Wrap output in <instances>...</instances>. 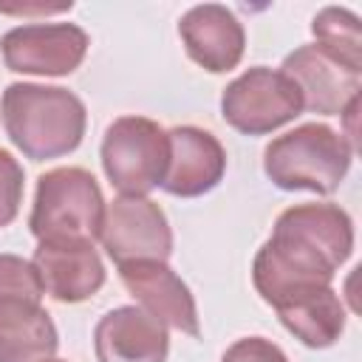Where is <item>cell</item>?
I'll return each mask as SVG.
<instances>
[{
  "instance_id": "4",
  "label": "cell",
  "mask_w": 362,
  "mask_h": 362,
  "mask_svg": "<svg viewBox=\"0 0 362 362\" xmlns=\"http://www.w3.org/2000/svg\"><path fill=\"white\" fill-rule=\"evenodd\" d=\"M105 198L82 167H57L37 178L28 229L37 243H93L102 232Z\"/></svg>"
},
{
  "instance_id": "13",
  "label": "cell",
  "mask_w": 362,
  "mask_h": 362,
  "mask_svg": "<svg viewBox=\"0 0 362 362\" xmlns=\"http://www.w3.org/2000/svg\"><path fill=\"white\" fill-rule=\"evenodd\" d=\"M178 34L189 59L209 74H226L243 59L246 31L221 3L192 6L178 23Z\"/></svg>"
},
{
  "instance_id": "21",
  "label": "cell",
  "mask_w": 362,
  "mask_h": 362,
  "mask_svg": "<svg viewBox=\"0 0 362 362\" xmlns=\"http://www.w3.org/2000/svg\"><path fill=\"white\" fill-rule=\"evenodd\" d=\"M45 362H65V359H54V356H51V359H45Z\"/></svg>"
},
{
  "instance_id": "3",
  "label": "cell",
  "mask_w": 362,
  "mask_h": 362,
  "mask_svg": "<svg viewBox=\"0 0 362 362\" xmlns=\"http://www.w3.org/2000/svg\"><path fill=\"white\" fill-rule=\"evenodd\" d=\"M354 161V147L345 133L328 124L308 122L269 141L263 150L266 178L286 189H308L317 195H331L348 175Z\"/></svg>"
},
{
  "instance_id": "19",
  "label": "cell",
  "mask_w": 362,
  "mask_h": 362,
  "mask_svg": "<svg viewBox=\"0 0 362 362\" xmlns=\"http://www.w3.org/2000/svg\"><path fill=\"white\" fill-rule=\"evenodd\" d=\"M23 189H25V175L20 161L8 150H0V229L17 218L23 204Z\"/></svg>"
},
{
  "instance_id": "18",
  "label": "cell",
  "mask_w": 362,
  "mask_h": 362,
  "mask_svg": "<svg viewBox=\"0 0 362 362\" xmlns=\"http://www.w3.org/2000/svg\"><path fill=\"white\" fill-rule=\"evenodd\" d=\"M42 283L31 260L17 255H0V297H31L42 300Z\"/></svg>"
},
{
  "instance_id": "12",
  "label": "cell",
  "mask_w": 362,
  "mask_h": 362,
  "mask_svg": "<svg viewBox=\"0 0 362 362\" xmlns=\"http://www.w3.org/2000/svg\"><path fill=\"white\" fill-rule=\"evenodd\" d=\"M96 362H167V325L141 305H119L93 328Z\"/></svg>"
},
{
  "instance_id": "7",
  "label": "cell",
  "mask_w": 362,
  "mask_h": 362,
  "mask_svg": "<svg viewBox=\"0 0 362 362\" xmlns=\"http://www.w3.org/2000/svg\"><path fill=\"white\" fill-rule=\"evenodd\" d=\"M99 240L116 266L161 260L173 255V229L164 209L144 195H119L105 204Z\"/></svg>"
},
{
  "instance_id": "11",
  "label": "cell",
  "mask_w": 362,
  "mask_h": 362,
  "mask_svg": "<svg viewBox=\"0 0 362 362\" xmlns=\"http://www.w3.org/2000/svg\"><path fill=\"white\" fill-rule=\"evenodd\" d=\"M170 136V161L161 181V189L175 198H198L215 189L226 173L223 144L201 127L181 124L167 130Z\"/></svg>"
},
{
  "instance_id": "10",
  "label": "cell",
  "mask_w": 362,
  "mask_h": 362,
  "mask_svg": "<svg viewBox=\"0 0 362 362\" xmlns=\"http://www.w3.org/2000/svg\"><path fill=\"white\" fill-rule=\"evenodd\" d=\"M119 277L124 288L141 303L147 314H153L158 322L187 334L198 337V305L187 283L161 260H136L119 266Z\"/></svg>"
},
{
  "instance_id": "16",
  "label": "cell",
  "mask_w": 362,
  "mask_h": 362,
  "mask_svg": "<svg viewBox=\"0 0 362 362\" xmlns=\"http://www.w3.org/2000/svg\"><path fill=\"white\" fill-rule=\"evenodd\" d=\"M272 308L277 311L283 328L294 334V339H300L305 348H331L342 337L348 320L345 305L334 291V286L294 294Z\"/></svg>"
},
{
  "instance_id": "1",
  "label": "cell",
  "mask_w": 362,
  "mask_h": 362,
  "mask_svg": "<svg viewBox=\"0 0 362 362\" xmlns=\"http://www.w3.org/2000/svg\"><path fill=\"white\" fill-rule=\"evenodd\" d=\"M354 252V221L339 204H297L280 212L269 240L252 260V283L263 303L334 283Z\"/></svg>"
},
{
  "instance_id": "2",
  "label": "cell",
  "mask_w": 362,
  "mask_h": 362,
  "mask_svg": "<svg viewBox=\"0 0 362 362\" xmlns=\"http://www.w3.org/2000/svg\"><path fill=\"white\" fill-rule=\"evenodd\" d=\"M0 119L11 144L31 161L74 153L88 127L85 102L74 90L34 82H14L3 90Z\"/></svg>"
},
{
  "instance_id": "9",
  "label": "cell",
  "mask_w": 362,
  "mask_h": 362,
  "mask_svg": "<svg viewBox=\"0 0 362 362\" xmlns=\"http://www.w3.org/2000/svg\"><path fill=\"white\" fill-rule=\"evenodd\" d=\"M300 90L303 110L322 116H342L354 102H359L362 71L348 68L317 42L294 48L280 68Z\"/></svg>"
},
{
  "instance_id": "5",
  "label": "cell",
  "mask_w": 362,
  "mask_h": 362,
  "mask_svg": "<svg viewBox=\"0 0 362 362\" xmlns=\"http://www.w3.org/2000/svg\"><path fill=\"white\" fill-rule=\"evenodd\" d=\"M102 170L122 195H144L161 187L170 161L167 130L147 116H119L102 136Z\"/></svg>"
},
{
  "instance_id": "8",
  "label": "cell",
  "mask_w": 362,
  "mask_h": 362,
  "mask_svg": "<svg viewBox=\"0 0 362 362\" xmlns=\"http://www.w3.org/2000/svg\"><path fill=\"white\" fill-rule=\"evenodd\" d=\"M88 45V34L74 23H28L3 34L0 54L14 74L68 76L82 65Z\"/></svg>"
},
{
  "instance_id": "15",
  "label": "cell",
  "mask_w": 362,
  "mask_h": 362,
  "mask_svg": "<svg viewBox=\"0 0 362 362\" xmlns=\"http://www.w3.org/2000/svg\"><path fill=\"white\" fill-rule=\"evenodd\" d=\"M57 348V325L40 300L0 297V362H45Z\"/></svg>"
},
{
  "instance_id": "20",
  "label": "cell",
  "mask_w": 362,
  "mask_h": 362,
  "mask_svg": "<svg viewBox=\"0 0 362 362\" xmlns=\"http://www.w3.org/2000/svg\"><path fill=\"white\" fill-rule=\"evenodd\" d=\"M221 362H288V356L272 342V339H263V337H243L238 342H232Z\"/></svg>"
},
{
  "instance_id": "14",
  "label": "cell",
  "mask_w": 362,
  "mask_h": 362,
  "mask_svg": "<svg viewBox=\"0 0 362 362\" xmlns=\"http://www.w3.org/2000/svg\"><path fill=\"white\" fill-rule=\"evenodd\" d=\"M31 266L57 303H82L105 286V263L93 243H37Z\"/></svg>"
},
{
  "instance_id": "17",
  "label": "cell",
  "mask_w": 362,
  "mask_h": 362,
  "mask_svg": "<svg viewBox=\"0 0 362 362\" xmlns=\"http://www.w3.org/2000/svg\"><path fill=\"white\" fill-rule=\"evenodd\" d=\"M314 40L322 51L345 62L348 68L362 71V37H359V17L339 6H325L317 11L311 23Z\"/></svg>"
},
{
  "instance_id": "6",
  "label": "cell",
  "mask_w": 362,
  "mask_h": 362,
  "mask_svg": "<svg viewBox=\"0 0 362 362\" xmlns=\"http://www.w3.org/2000/svg\"><path fill=\"white\" fill-rule=\"evenodd\" d=\"M303 113L297 85L274 68L255 65L232 79L221 93V116L243 136H266Z\"/></svg>"
}]
</instances>
